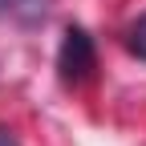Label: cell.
Segmentation results:
<instances>
[{
    "mask_svg": "<svg viewBox=\"0 0 146 146\" xmlns=\"http://www.w3.org/2000/svg\"><path fill=\"white\" fill-rule=\"evenodd\" d=\"M57 69H61V81L65 85H81L94 77L98 69V49H94V36L85 29L69 25L61 36V49H57Z\"/></svg>",
    "mask_w": 146,
    "mask_h": 146,
    "instance_id": "cell-1",
    "label": "cell"
},
{
    "mask_svg": "<svg viewBox=\"0 0 146 146\" xmlns=\"http://www.w3.org/2000/svg\"><path fill=\"white\" fill-rule=\"evenodd\" d=\"M126 45H130L134 57H142V61H146V16H138V21L130 25V33H126Z\"/></svg>",
    "mask_w": 146,
    "mask_h": 146,
    "instance_id": "cell-2",
    "label": "cell"
},
{
    "mask_svg": "<svg viewBox=\"0 0 146 146\" xmlns=\"http://www.w3.org/2000/svg\"><path fill=\"white\" fill-rule=\"evenodd\" d=\"M4 12H16V16H36L45 8V0H0Z\"/></svg>",
    "mask_w": 146,
    "mask_h": 146,
    "instance_id": "cell-3",
    "label": "cell"
},
{
    "mask_svg": "<svg viewBox=\"0 0 146 146\" xmlns=\"http://www.w3.org/2000/svg\"><path fill=\"white\" fill-rule=\"evenodd\" d=\"M0 146H21V142H16L12 130H4V126H0Z\"/></svg>",
    "mask_w": 146,
    "mask_h": 146,
    "instance_id": "cell-4",
    "label": "cell"
}]
</instances>
